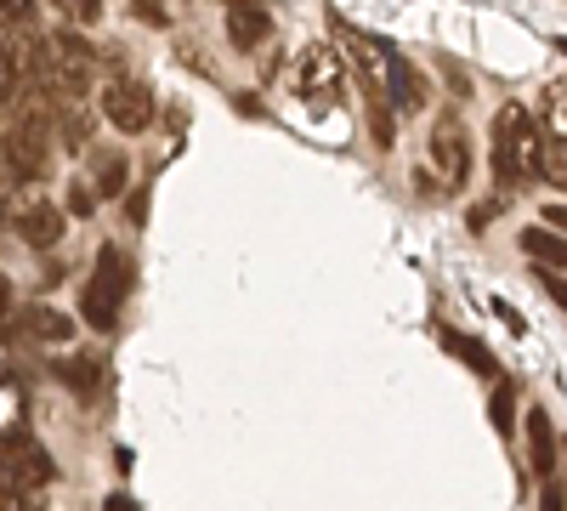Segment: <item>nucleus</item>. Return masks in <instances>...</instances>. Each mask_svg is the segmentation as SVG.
Segmentation results:
<instances>
[{"instance_id":"obj_1","label":"nucleus","mask_w":567,"mask_h":511,"mask_svg":"<svg viewBox=\"0 0 567 511\" xmlns=\"http://www.w3.org/2000/svg\"><path fill=\"white\" fill-rule=\"evenodd\" d=\"M494 176L499 182H534L545 171V131L534 125V114L523 103H505L494 114Z\"/></svg>"},{"instance_id":"obj_2","label":"nucleus","mask_w":567,"mask_h":511,"mask_svg":"<svg viewBox=\"0 0 567 511\" xmlns=\"http://www.w3.org/2000/svg\"><path fill=\"white\" fill-rule=\"evenodd\" d=\"M131 285H136V273H131L125 251H120V245H103L97 273H91V285H85V296H80V313H85L91 330H103V336L120 330V307H125Z\"/></svg>"},{"instance_id":"obj_3","label":"nucleus","mask_w":567,"mask_h":511,"mask_svg":"<svg viewBox=\"0 0 567 511\" xmlns=\"http://www.w3.org/2000/svg\"><path fill=\"white\" fill-rule=\"evenodd\" d=\"M0 483H12V489H45V483H58V460L45 454L34 438L12 432V438H0Z\"/></svg>"},{"instance_id":"obj_4","label":"nucleus","mask_w":567,"mask_h":511,"mask_svg":"<svg viewBox=\"0 0 567 511\" xmlns=\"http://www.w3.org/2000/svg\"><path fill=\"white\" fill-rule=\"evenodd\" d=\"M0 227H12V234L34 251H52L63 239V211L45 205V200H0Z\"/></svg>"},{"instance_id":"obj_5","label":"nucleus","mask_w":567,"mask_h":511,"mask_svg":"<svg viewBox=\"0 0 567 511\" xmlns=\"http://www.w3.org/2000/svg\"><path fill=\"white\" fill-rule=\"evenodd\" d=\"M103 114H109V125L125 131V136L148 131V125H154V91L142 85V80H131V74H120V80L103 85Z\"/></svg>"},{"instance_id":"obj_6","label":"nucleus","mask_w":567,"mask_h":511,"mask_svg":"<svg viewBox=\"0 0 567 511\" xmlns=\"http://www.w3.org/2000/svg\"><path fill=\"white\" fill-rule=\"evenodd\" d=\"M432 165L449 176V188H465V176H471V136H465V125L454 114H443L437 131H432Z\"/></svg>"},{"instance_id":"obj_7","label":"nucleus","mask_w":567,"mask_h":511,"mask_svg":"<svg viewBox=\"0 0 567 511\" xmlns=\"http://www.w3.org/2000/svg\"><path fill=\"white\" fill-rule=\"evenodd\" d=\"M301 98L312 109L341 103V58L329 52V45H312V52L301 58Z\"/></svg>"},{"instance_id":"obj_8","label":"nucleus","mask_w":567,"mask_h":511,"mask_svg":"<svg viewBox=\"0 0 567 511\" xmlns=\"http://www.w3.org/2000/svg\"><path fill=\"white\" fill-rule=\"evenodd\" d=\"M267 34H272V12H261V0H227V40L239 52H256Z\"/></svg>"},{"instance_id":"obj_9","label":"nucleus","mask_w":567,"mask_h":511,"mask_svg":"<svg viewBox=\"0 0 567 511\" xmlns=\"http://www.w3.org/2000/svg\"><path fill=\"white\" fill-rule=\"evenodd\" d=\"M12 324H18V330H23L29 341H40V347H63V341H74V318H69V313H58V307H45V302L23 307Z\"/></svg>"},{"instance_id":"obj_10","label":"nucleus","mask_w":567,"mask_h":511,"mask_svg":"<svg viewBox=\"0 0 567 511\" xmlns=\"http://www.w3.org/2000/svg\"><path fill=\"white\" fill-rule=\"evenodd\" d=\"M386 98H392L398 114H420L425 103H432V91H425V74H420L409 58H392V69H386Z\"/></svg>"},{"instance_id":"obj_11","label":"nucleus","mask_w":567,"mask_h":511,"mask_svg":"<svg viewBox=\"0 0 567 511\" xmlns=\"http://www.w3.org/2000/svg\"><path fill=\"white\" fill-rule=\"evenodd\" d=\"M523 421H528V472L545 483V478H556V427H550L545 403H534Z\"/></svg>"},{"instance_id":"obj_12","label":"nucleus","mask_w":567,"mask_h":511,"mask_svg":"<svg viewBox=\"0 0 567 511\" xmlns=\"http://www.w3.org/2000/svg\"><path fill=\"white\" fill-rule=\"evenodd\" d=\"M363 69V63H358ZM363 114H369V136H374V149H392L398 143V125H392V98H386V85L374 80L369 69H363Z\"/></svg>"},{"instance_id":"obj_13","label":"nucleus","mask_w":567,"mask_h":511,"mask_svg":"<svg viewBox=\"0 0 567 511\" xmlns=\"http://www.w3.org/2000/svg\"><path fill=\"white\" fill-rule=\"evenodd\" d=\"M91 171H97V182H91V188H97V200H120V194H125L131 165H125L120 149H97V143H91Z\"/></svg>"},{"instance_id":"obj_14","label":"nucleus","mask_w":567,"mask_h":511,"mask_svg":"<svg viewBox=\"0 0 567 511\" xmlns=\"http://www.w3.org/2000/svg\"><path fill=\"white\" fill-rule=\"evenodd\" d=\"M52 376L74 392V398H97L103 392V364L97 358H91V352H80V358H63L58 369H52Z\"/></svg>"},{"instance_id":"obj_15","label":"nucleus","mask_w":567,"mask_h":511,"mask_svg":"<svg viewBox=\"0 0 567 511\" xmlns=\"http://www.w3.org/2000/svg\"><path fill=\"white\" fill-rule=\"evenodd\" d=\"M523 256L534 262V267H556V273H567V239H556V227H528L523 234Z\"/></svg>"},{"instance_id":"obj_16","label":"nucleus","mask_w":567,"mask_h":511,"mask_svg":"<svg viewBox=\"0 0 567 511\" xmlns=\"http://www.w3.org/2000/svg\"><path fill=\"white\" fill-rule=\"evenodd\" d=\"M443 347L449 352H460L471 369H477V376H488V381H499V358L483 347V341H471V336H460V330H443Z\"/></svg>"},{"instance_id":"obj_17","label":"nucleus","mask_w":567,"mask_h":511,"mask_svg":"<svg viewBox=\"0 0 567 511\" xmlns=\"http://www.w3.org/2000/svg\"><path fill=\"white\" fill-rule=\"evenodd\" d=\"M545 136H550V143H567V80H556V85H545Z\"/></svg>"},{"instance_id":"obj_18","label":"nucleus","mask_w":567,"mask_h":511,"mask_svg":"<svg viewBox=\"0 0 567 511\" xmlns=\"http://www.w3.org/2000/svg\"><path fill=\"white\" fill-rule=\"evenodd\" d=\"M488 415H494V432H499V438L516 432V376H505V369H499V387H494Z\"/></svg>"},{"instance_id":"obj_19","label":"nucleus","mask_w":567,"mask_h":511,"mask_svg":"<svg viewBox=\"0 0 567 511\" xmlns=\"http://www.w3.org/2000/svg\"><path fill=\"white\" fill-rule=\"evenodd\" d=\"M29 23H34V0H0V34L29 29Z\"/></svg>"},{"instance_id":"obj_20","label":"nucleus","mask_w":567,"mask_h":511,"mask_svg":"<svg viewBox=\"0 0 567 511\" xmlns=\"http://www.w3.org/2000/svg\"><path fill=\"white\" fill-rule=\"evenodd\" d=\"M63 211H69V216H91V211H97V188H91V182H69Z\"/></svg>"},{"instance_id":"obj_21","label":"nucleus","mask_w":567,"mask_h":511,"mask_svg":"<svg viewBox=\"0 0 567 511\" xmlns=\"http://www.w3.org/2000/svg\"><path fill=\"white\" fill-rule=\"evenodd\" d=\"M131 12L148 23V29H165L171 23V12H165V0H131Z\"/></svg>"},{"instance_id":"obj_22","label":"nucleus","mask_w":567,"mask_h":511,"mask_svg":"<svg viewBox=\"0 0 567 511\" xmlns=\"http://www.w3.org/2000/svg\"><path fill=\"white\" fill-rule=\"evenodd\" d=\"M58 7H63L74 23H97V18H103V0H58Z\"/></svg>"},{"instance_id":"obj_23","label":"nucleus","mask_w":567,"mask_h":511,"mask_svg":"<svg viewBox=\"0 0 567 511\" xmlns=\"http://www.w3.org/2000/svg\"><path fill=\"white\" fill-rule=\"evenodd\" d=\"M539 278H545V296H550V302L567 313V278H561L556 267H539Z\"/></svg>"},{"instance_id":"obj_24","label":"nucleus","mask_w":567,"mask_h":511,"mask_svg":"<svg viewBox=\"0 0 567 511\" xmlns=\"http://www.w3.org/2000/svg\"><path fill=\"white\" fill-rule=\"evenodd\" d=\"M505 205H511V200H505V194H494V200H483V205H477V211H471V227H488V222H494V216H499V211H505Z\"/></svg>"},{"instance_id":"obj_25","label":"nucleus","mask_w":567,"mask_h":511,"mask_svg":"<svg viewBox=\"0 0 567 511\" xmlns=\"http://www.w3.org/2000/svg\"><path fill=\"white\" fill-rule=\"evenodd\" d=\"M7 330H12V278L0 273V336H7Z\"/></svg>"},{"instance_id":"obj_26","label":"nucleus","mask_w":567,"mask_h":511,"mask_svg":"<svg viewBox=\"0 0 567 511\" xmlns=\"http://www.w3.org/2000/svg\"><path fill=\"white\" fill-rule=\"evenodd\" d=\"M494 313H499V318L511 324V336H528V324H523V313H516L511 302H499V296H494Z\"/></svg>"},{"instance_id":"obj_27","label":"nucleus","mask_w":567,"mask_h":511,"mask_svg":"<svg viewBox=\"0 0 567 511\" xmlns=\"http://www.w3.org/2000/svg\"><path fill=\"white\" fill-rule=\"evenodd\" d=\"M545 227H556V234H567V205H545Z\"/></svg>"},{"instance_id":"obj_28","label":"nucleus","mask_w":567,"mask_h":511,"mask_svg":"<svg viewBox=\"0 0 567 511\" xmlns=\"http://www.w3.org/2000/svg\"><path fill=\"white\" fill-rule=\"evenodd\" d=\"M7 505H29V494L12 489V483H0V511H7Z\"/></svg>"},{"instance_id":"obj_29","label":"nucleus","mask_w":567,"mask_h":511,"mask_svg":"<svg viewBox=\"0 0 567 511\" xmlns=\"http://www.w3.org/2000/svg\"><path fill=\"white\" fill-rule=\"evenodd\" d=\"M142 211H148V200H142V194H131V200H125V216H131V222H142Z\"/></svg>"},{"instance_id":"obj_30","label":"nucleus","mask_w":567,"mask_h":511,"mask_svg":"<svg viewBox=\"0 0 567 511\" xmlns=\"http://www.w3.org/2000/svg\"><path fill=\"white\" fill-rule=\"evenodd\" d=\"M556 454H561V460H567V443H561V449H556Z\"/></svg>"}]
</instances>
